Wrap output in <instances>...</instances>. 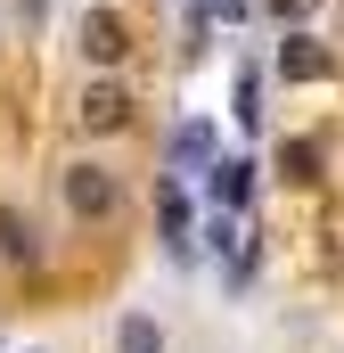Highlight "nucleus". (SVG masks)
I'll use <instances>...</instances> for the list:
<instances>
[{
	"instance_id": "6",
	"label": "nucleus",
	"mask_w": 344,
	"mask_h": 353,
	"mask_svg": "<svg viewBox=\"0 0 344 353\" xmlns=\"http://www.w3.org/2000/svg\"><path fill=\"white\" fill-rule=\"evenodd\" d=\"M123 50H131L123 17H115V8H90V17H83V58H90V66H115Z\"/></svg>"
},
{
	"instance_id": "3",
	"label": "nucleus",
	"mask_w": 344,
	"mask_h": 353,
	"mask_svg": "<svg viewBox=\"0 0 344 353\" xmlns=\"http://www.w3.org/2000/svg\"><path fill=\"white\" fill-rule=\"evenodd\" d=\"M255 157H213V165H205V197H213V205H230V214H246V197H255Z\"/></svg>"
},
{
	"instance_id": "5",
	"label": "nucleus",
	"mask_w": 344,
	"mask_h": 353,
	"mask_svg": "<svg viewBox=\"0 0 344 353\" xmlns=\"http://www.w3.org/2000/svg\"><path fill=\"white\" fill-rule=\"evenodd\" d=\"M279 74H287V83H320V74H328V50H320V33L287 25V41H279Z\"/></svg>"
},
{
	"instance_id": "4",
	"label": "nucleus",
	"mask_w": 344,
	"mask_h": 353,
	"mask_svg": "<svg viewBox=\"0 0 344 353\" xmlns=\"http://www.w3.org/2000/svg\"><path fill=\"white\" fill-rule=\"evenodd\" d=\"M115 173H98V165H66V205L83 214V222H98V214H115Z\"/></svg>"
},
{
	"instance_id": "12",
	"label": "nucleus",
	"mask_w": 344,
	"mask_h": 353,
	"mask_svg": "<svg viewBox=\"0 0 344 353\" xmlns=\"http://www.w3.org/2000/svg\"><path fill=\"white\" fill-rule=\"evenodd\" d=\"M205 247H213V255H246V247H238V214H230V205H213V222H205Z\"/></svg>"
},
{
	"instance_id": "2",
	"label": "nucleus",
	"mask_w": 344,
	"mask_h": 353,
	"mask_svg": "<svg viewBox=\"0 0 344 353\" xmlns=\"http://www.w3.org/2000/svg\"><path fill=\"white\" fill-rule=\"evenodd\" d=\"M222 157V132L205 123V115H189V123H172V140H164V165L172 173H205Z\"/></svg>"
},
{
	"instance_id": "13",
	"label": "nucleus",
	"mask_w": 344,
	"mask_h": 353,
	"mask_svg": "<svg viewBox=\"0 0 344 353\" xmlns=\"http://www.w3.org/2000/svg\"><path fill=\"white\" fill-rule=\"evenodd\" d=\"M197 17H213V25H246L255 0H197Z\"/></svg>"
},
{
	"instance_id": "7",
	"label": "nucleus",
	"mask_w": 344,
	"mask_h": 353,
	"mask_svg": "<svg viewBox=\"0 0 344 353\" xmlns=\"http://www.w3.org/2000/svg\"><path fill=\"white\" fill-rule=\"evenodd\" d=\"M83 123L90 132H123V123H131V90L123 83H90L83 90Z\"/></svg>"
},
{
	"instance_id": "10",
	"label": "nucleus",
	"mask_w": 344,
	"mask_h": 353,
	"mask_svg": "<svg viewBox=\"0 0 344 353\" xmlns=\"http://www.w3.org/2000/svg\"><path fill=\"white\" fill-rule=\"evenodd\" d=\"M230 107H238V132H255V123H262V66H238V90H230Z\"/></svg>"
},
{
	"instance_id": "8",
	"label": "nucleus",
	"mask_w": 344,
	"mask_h": 353,
	"mask_svg": "<svg viewBox=\"0 0 344 353\" xmlns=\"http://www.w3.org/2000/svg\"><path fill=\"white\" fill-rule=\"evenodd\" d=\"M33 255H41V239L25 230V214H17V205H0V263H33Z\"/></svg>"
},
{
	"instance_id": "14",
	"label": "nucleus",
	"mask_w": 344,
	"mask_h": 353,
	"mask_svg": "<svg viewBox=\"0 0 344 353\" xmlns=\"http://www.w3.org/2000/svg\"><path fill=\"white\" fill-rule=\"evenodd\" d=\"M270 8H279L287 25H303V17H312V0H270Z\"/></svg>"
},
{
	"instance_id": "9",
	"label": "nucleus",
	"mask_w": 344,
	"mask_h": 353,
	"mask_svg": "<svg viewBox=\"0 0 344 353\" xmlns=\"http://www.w3.org/2000/svg\"><path fill=\"white\" fill-rule=\"evenodd\" d=\"M115 353H164V329H156L148 312H123V321H115Z\"/></svg>"
},
{
	"instance_id": "11",
	"label": "nucleus",
	"mask_w": 344,
	"mask_h": 353,
	"mask_svg": "<svg viewBox=\"0 0 344 353\" xmlns=\"http://www.w3.org/2000/svg\"><path fill=\"white\" fill-rule=\"evenodd\" d=\"M279 181H320V148L312 140H287L279 148Z\"/></svg>"
},
{
	"instance_id": "1",
	"label": "nucleus",
	"mask_w": 344,
	"mask_h": 353,
	"mask_svg": "<svg viewBox=\"0 0 344 353\" xmlns=\"http://www.w3.org/2000/svg\"><path fill=\"white\" fill-rule=\"evenodd\" d=\"M156 239H164L172 263H197V239H189V189L164 173V189H156Z\"/></svg>"
}]
</instances>
